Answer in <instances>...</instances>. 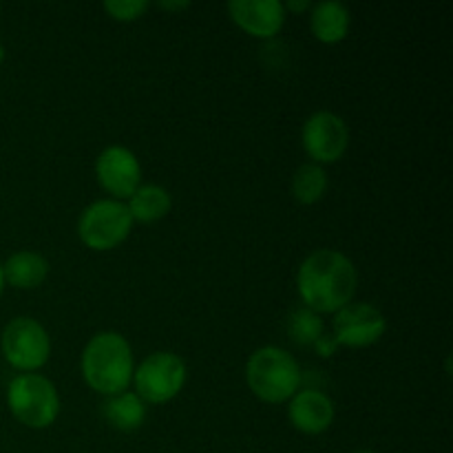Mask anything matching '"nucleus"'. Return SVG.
Wrapping results in <instances>:
<instances>
[{"instance_id":"18","label":"nucleus","mask_w":453,"mask_h":453,"mask_svg":"<svg viewBox=\"0 0 453 453\" xmlns=\"http://www.w3.org/2000/svg\"><path fill=\"white\" fill-rule=\"evenodd\" d=\"M323 319L308 308L295 310L288 319V336L299 345H314L323 336Z\"/></svg>"},{"instance_id":"15","label":"nucleus","mask_w":453,"mask_h":453,"mask_svg":"<svg viewBox=\"0 0 453 453\" xmlns=\"http://www.w3.org/2000/svg\"><path fill=\"white\" fill-rule=\"evenodd\" d=\"M102 414L111 427L119 429V432H135L144 425L146 405L137 394L122 392L106 398L102 405Z\"/></svg>"},{"instance_id":"21","label":"nucleus","mask_w":453,"mask_h":453,"mask_svg":"<svg viewBox=\"0 0 453 453\" xmlns=\"http://www.w3.org/2000/svg\"><path fill=\"white\" fill-rule=\"evenodd\" d=\"M159 7L168 9V12H177V9L190 7V3L188 0H181V3H166V0H162V3H159Z\"/></svg>"},{"instance_id":"6","label":"nucleus","mask_w":453,"mask_h":453,"mask_svg":"<svg viewBox=\"0 0 453 453\" xmlns=\"http://www.w3.org/2000/svg\"><path fill=\"white\" fill-rule=\"evenodd\" d=\"M0 349L9 365L25 374H34L49 361L51 339L42 323L31 317H16L4 326L0 334Z\"/></svg>"},{"instance_id":"7","label":"nucleus","mask_w":453,"mask_h":453,"mask_svg":"<svg viewBox=\"0 0 453 453\" xmlns=\"http://www.w3.org/2000/svg\"><path fill=\"white\" fill-rule=\"evenodd\" d=\"M135 394L144 403L162 405L173 401L186 383V363L173 352H155L133 372Z\"/></svg>"},{"instance_id":"4","label":"nucleus","mask_w":453,"mask_h":453,"mask_svg":"<svg viewBox=\"0 0 453 453\" xmlns=\"http://www.w3.org/2000/svg\"><path fill=\"white\" fill-rule=\"evenodd\" d=\"M7 405L13 418L31 429H47L60 414V396L47 376L18 374L7 388Z\"/></svg>"},{"instance_id":"8","label":"nucleus","mask_w":453,"mask_h":453,"mask_svg":"<svg viewBox=\"0 0 453 453\" xmlns=\"http://www.w3.org/2000/svg\"><path fill=\"white\" fill-rule=\"evenodd\" d=\"M301 140H303L305 153L312 157L314 164H319V166L334 164L348 150V124L341 115L332 113V111H317L305 119Z\"/></svg>"},{"instance_id":"5","label":"nucleus","mask_w":453,"mask_h":453,"mask_svg":"<svg viewBox=\"0 0 453 453\" xmlns=\"http://www.w3.org/2000/svg\"><path fill=\"white\" fill-rule=\"evenodd\" d=\"M133 217L127 203L118 199H97L88 203L78 219V234L91 250H113L131 234Z\"/></svg>"},{"instance_id":"19","label":"nucleus","mask_w":453,"mask_h":453,"mask_svg":"<svg viewBox=\"0 0 453 453\" xmlns=\"http://www.w3.org/2000/svg\"><path fill=\"white\" fill-rule=\"evenodd\" d=\"M104 9L115 20L131 22L144 16V12L149 9V3L146 0H106Z\"/></svg>"},{"instance_id":"25","label":"nucleus","mask_w":453,"mask_h":453,"mask_svg":"<svg viewBox=\"0 0 453 453\" xmlns=\"http://www.w3.org/2000/svg\"><path fill=\"white\" fill-rule=\"evenodd\" d=\"M352 453H376V451H372V449H357V451H352Z\"/></svg>"},{"instance_id":"24","label":"nucleus","mask_w":453,"mask_h":453,"mask_svg":"<svg viewBox=\"0 0 453 453\" xmlns=\"http://www.w3.org/2000/svg\"><path fill=\"white\" fill-rule=\"evenodd\" d=\"M3 62H4V47L0 44V65H3Z\"/></svg>"},{"instance_id":"14","label":"nucleus","mask_w":453,"mask_h":453,"mask_svg":"<svg viewBox=\"0 0 453 453\" xmlns=\"http://www.w3.org/2000/svg\"><path fill=\"white\" fill-rule=\"evenodd\" d=\"M310 27H312V34L321 42H341L349 31L348 7L343 3H339V0H323V3H317L312 7V16H310Z\"/></svg>"},{"instance_id":"12","label":"nucleus","mask_w":453,"mask_h":453,"mask_svg":"<svg viewBox=\"0 0 453 453\" xmlns=\"http://www.w3.org/2000/svg\"><path fill=\"white\" fill-rule=\"evenodd\" d=\"M288 418L295 425V429L317 436V434L330 429V425L334 423V403L327 394L319 392V389H299L290 398Z\"/></svg>"},{"instance_id":"2","label":"nucleus","mask_w":453,"mask_h":453,"mask_svg":"<svg viewBox=\"0 0 453 453\" xmlns=\"http://www.w3.org/2000/svg\"><path fill=\"white\" fill-rule=\"evenodd\" d=\"M133 352L118 332H100L82 352V376L88 388L104 396L127 392L133 380Z\"/></svg>"},{"instance_id":"11","label":"nucleus","mask_w":453,"mask_h":453,"mask_svg":"<svg viewBox=\"0 0 453 453\" xmlns=\"http://www.w3.org/2000/svg\"><path fill=\"white\" fill-rule=\"evenodd\" d=\"M228 12L243 31L257 38H273L286 22V7L279 0H233Z\"/></svg>"},{"instance_id":"22","label":"nucleus","mask_w":453,"mask_h":453,"mask_svg":"<svg viewBox=\"0 0 453 453\" xmlns=\"http://www.w3.org/2000/svg\"><path fill=\"white\" fill-rule=\"evenodd\" d=\"M286 9H290V12H303V9L310 7V3H305V0H290L288 4H283Z\"/></svg>"},{"instance_id":"13","label":"nucleus","mask_w":453,"mask_h":453,"mask_svg":"<svg viewBox=\"0 0 453 453\" xmlns=\"http://www.w3.org/2000/svg\"><path fill=\"white\" fill-rule=\"evenodd\" d=\"M49 274V261L44 259L40 252L34 250H20L13 252L7 261L3 264V277L4 283L20 290H29V288H38L40 283L47 279Z\"/></svg>"},{"instance_id":"1","label":"nucleus","mask_w":453,"mask_h":453,"mask_svg":"<svg viewBox=\"0 0 453 453\" xmlns=\"http://www.w3.org/2000/svg\"><path fill=\"white\" fill-rule=\"evenodd\" d=\"M358 274L352 261L339 250L321 248L303 259L296 273V288L305 308L317 314L339 312L352 303Z\"/></svg>"},{"instance_id":"9","label":"nucleus","mask_w":453,"mask_h":453,"mask_svg":"<svg viewBox=\"0 0 453 453\" xmlns=\"http://www.w3.org/2000/svg\"><path fill=\"white\" fill-rule=\"evenodd\" d=\"M388 330V319L376 305L357 301L348 303L334 312L332 321V339L336 345H348V348H367L374 345Z\"/></svg>"},{"instance_id":"10","label":"nucleus","mask_w":453,"mask_h":453,"mask_svg":"<svg viewBox=\"0 0 453 453\" xmlns=\"http://www.w3.org/2000/svg\"><path fill=\"white\" fill-rule=\"evenodd\" d=\"M96 175L102 188L115 195V199L131 197L140 188L142 166L135 153L127 146H106L96 159Z\"/></svg>"},{"instance_id":"23","label":"nucleus","mask_w":453,"mask_h":453,"mask_svg":"<svg viewBox=\"0 0 453 453\" xmlns=\"http://www.w3.org/2000/svg\"><path fill=\"white\" fill-rule=\"evenodd\" d=\"M4 290V277H3V264H0V295H3Z\"/></svg>"},{"instance_id":"17","label":"nucleus","mask_w":453,"mask_h":453,"mask_svg":"<svg viewBox=\"0 0 453 453\" xmlns=\"http://www.w3.org/2000/svg\"><path fill=\"white\" fill-rule=\"evenodd\" d=\"M327 190V173L319 164H301L292 175V195L301 203H317Z\"/></svg>"},{"instance_id":"20","label":"nucleus","mask_w":453,"mask_h":453,"mask_svg":"<svg viewBox=\"0 0 453 453\" xmlns=\"http://www.w3.org/2000/svg\"><path fill=\"white\" fill-rule=\"evenodd\" d=\"M314 348H317V352L321 354V357H332V354H334V349L339 348V345H336L334 339H327V336L323 334L321 339L314 343Z\"/></svg>"},{"instance_id":"3","label":"nucleus","mask_w":453,"mask_h":453,"mask_svg":"<svg viewBox=\"0 0 453 453\" xmlns=\"http://www.w3.org/2000/svg\"><path fill=\"white\" fill-rule=\"evenodd\" d=\"M246 380L248 388L252 389L259 401L286 403L299 392L301 388V370L299 363L295 361L288 349L265 345L252 352L246 365Z\"/></svg>"},{"instance_id":"16","label":"nucleus","mask_w":453,"mask_h":453,"mask_svg":"<svg viewBox=\"0 0 453 453\" xmlns=\"http://www.w3.org/2000/svg\"><path fill=\"white\" fill-rule=\"evenodd\" d=\"M173 199L164 186L159 184H144L128 197V212H131L133 221H142V224H150L171 212Z\"/></svg>"}]
</instances>
